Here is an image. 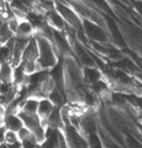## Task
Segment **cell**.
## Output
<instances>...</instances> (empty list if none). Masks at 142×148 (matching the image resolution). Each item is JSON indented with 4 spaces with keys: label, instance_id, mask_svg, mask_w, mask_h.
Returning <instances> with one entry per match:
<instances>
[{
    "label": "cell",
    "instance_id": "cell-1",
    "mask_svg": "<svg viewBox=\"0 0 142 148\" xmlns=\"http://www.w3.org/2000/svg\"><path fill=\"white\" fill-rule=\"evenodd\" d=\"M38 45V59L37 64L40 70H50L59 61V55L56 50L53 44L41 35H35Z\"/></svg>",
    "mask_w": 142,
    "mask_h": 148
},
{
    "label": "cell",
    "instance_id": "cell-2",
    "mask_svg": "<svg viewBox=\"0 0 142 148\" xmlns=\"http://www.w3.org/2000/svg\"><path fill=\"white\" fill-rule=\"evenodd\" d=\"M82 28L90 42H96L99 45L111 44L107 29L99 26L96 22L89 19H82Z\"/></svg>",
    "mask_w": 142,
    "mask_h": 148
},
{
    "label": "cell",
    "instance_id": "cell-3",
    "mask_svg": "<svg viewBox=\"0 0 142 148\" xmlns=\"http://www.w3.org/2000/svg\"><path fill=\"white\" fill-rule=\"evenodd\" d=\"M56 10L60 14V16L65 19L68 26L72 27L75 30L82 28V19L81 17L75 12L70 6L66 3H62L59 1H56Z\"/></svg>",
    "mask_w": 142,
    "mask_h": 148
},
{
    "label": "cell",
    "instance_id": "cell-4",
    "mask_svg": "<svg viewBox=\"0 0 142 148\" xmlns=\"http://www.w3.org/2000/svg\"><path fill=\"white\" fill-rule=\"evenodd\" d=\"M47 23L50 28L53 30H58V31H65L67 28V22L65 21V19L60 16V14L56 10V8L52 10H49L45 14Z\"/></svg>",
    "mask_w": 142,
    "mask_h": 148
},
{
    "label": "cell",
    "instance_id": "cell-5",
    "mask_svg": "<svg viewBox=\"0 0 142 148\" xmlns=\"http://www.w3.org/2000/svg\"><path fill=\"white\" fill-rule=\"evenodd\" d=\"M53 109H54V106L48 98H41V99H39V104H38L37 116L45 124V121L51 115Z\"/></svg>",
    "mask_w": 142,
    "mask_h": 148
},
{
    "label": "cell",
    "instance_id": "cell-6",
    "mask_svg": "<svg viewBox=\"0 0 142 148\" xmlns=\"http://www.w3.org/2000/svg\"><path fill=\"white\" fill-rule=\"evenodd\" d=\"M2 125L7 130L17 133L20 128L23 127V123L21 118L18 116V114H5Z\"/></svg>",
    "mask_w": 142,
    "mask_h": 148
},
{
    "label": "cell",
    "instance_id": "cell-7",
    "mask_svg": "<svg viewBox=\"0 0 142 148\" xmlns=\"http://www.w3.org/2000/svg\"><path fill=\"white\" fill-rule=\"evenodd\" d=\"M38 59V45L36 41L35 36L28 41L27 46L24 47L22 52L21 61H28V60H36Z\"/></svg>",
    "mask_w": 142,
    "mask_h": 148
},
{
    "label": "cell",
    "instance_id": "cell-8",
    "mask_svg": "<svg viewBox=\"0 0 142 148\" xmlns=\"http://www.w3.org/2000/svg\"><path fill=\"white\" fill-rule=\"evenodd\" d=\"M36 31L33 29L32 25L30 23L28 20L26 19H22L19 21V25H18V28H17V31H16V35L17 37L20 38H27V39H30L35 36Z\"/></svg>",
    "mask_w": 142,
    "mask_h": 148
},
{
    "label": "cell",
    "instance_id": "cell-9",
    "mask_svg": "<svg viewBox=\"0 0 142 148\" xmlns=\"http://www.w3.org/2000/svg\"><path fill=\"white\" fill-rule=\"evenodd\" d=\"M38 104H39V99L36 97H28L26 99H23L20 105V110L24 114L28 115H37L38 110Z\"/></svg>",
    "mask_w": 142,
    "mask_h": 148
},
{
    "label": "cell",
    "instance_id": "cell-10",
    "mask_svg": "<svg viewBox=\"0 0 142 148\" xmlns=\"http://www.w3.org/2000/svg\"><path fill=\"white\" fill-rule=\"evenodd\" d=\"M12 74L14 67L10 62L0 64V82H12Z\"/></svg>",
    "mask_w": 142,
    "mask_h": 148
},
{
    "label": "cell",
    "instance_id": "cell-11",
    "mask_svg": "<svg viewBox=\"0 0 142 148\" xmlns=\"http://www.w3.org/2000/svg\"><path fill=\"white\" fill-rule=\"evenodd\" d=\"M17 136H18V139L20 143H23L26 140H29L30 138L32 137V134L30 132L27 127L23 126L22 128H20L18 132H17Z\"/></svg>",
    "mask_w": 142,
    "mask_h": 148
},
{
    "label": "cell",
    "instance_id": "cell-12",
    "mask_svg": "<svg viewBox=\"0 0 142 148\" xmlns=\"http://www.w3.org/2000/svg\"><path fill=\"white\" fill-rule=\"evenodd\" d=\"M16 143H19L17 133L11 132V130H6V134H5V144L7 146H9V145H14Z\"/></svg>",
    "mask_w": 142,
    "mask_h": 148
},
{
    "label": "cell",
    "instance_id": "cell-13",
    "mask_svg": "<svg viewBox=\"0 0 142 148\" xmlns=\"http://www.w3.org/2000/svg\"><path fill=\"white\" fill-rule=\"evenodd\" d=\"M0 148H8L6 144H0Z\"/></svg>",
    "mask_w": 142,
    "mask_h": 148
},
{
    "label": "cell",
    "instance_id": "cell-14",
    "mask_svg": "<svg viewBox=\"0 0 142 148\" xmlns=\"http://www.w3.org/2000/svg\"><path fill=\"white\" fill-rule=\"evenodd\" d=\"M139 130H140V134L142 135V124H141V126L139 127Z\"/></svg>",
    "mask_w": 142,
    "mask_h": 148
}]
</instances>
